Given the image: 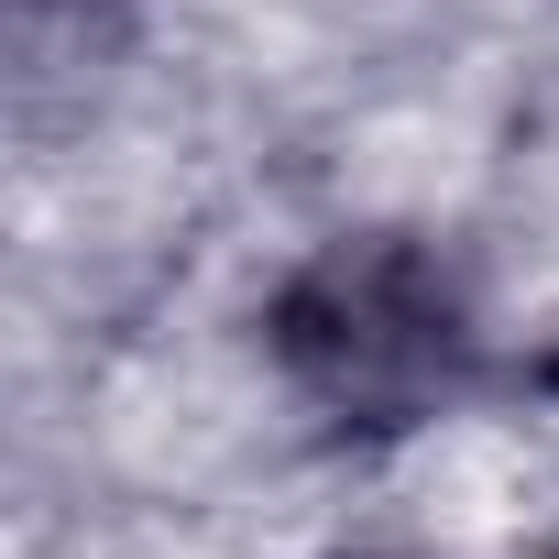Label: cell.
Wrapping results in <instances>:
<instances>
[{"label": "cell", "instance_id": "obj_2", "mask_svg": "<svg viewBox=\"0 0 559 559\" xmlns=\"http://www.w3.org/2000/svg\"><path fill=\"white\" fill-rule=\"evenodd\" d=\"M548 559H559V548H548Z\"/></svg>", "mask_w": 559, "mask_h": 559}, {"label": "cell", "instance_id": "obj_1", "mask_svg": "<svg viewBox=\"0 0 559 559\" xmlns=\"http://www.w3.org/2000/svg\"><path fill=\"white\" fill-rule=\"evenodd\" d=\"M252 352H263L274 395L308 417L319 450H362V461L406 450L428 428H461L504 384L472 263L417 219L319 230L263 286Z\"/></svg>", "mask_w": 559, "mask_h": 559}]
</instances>
